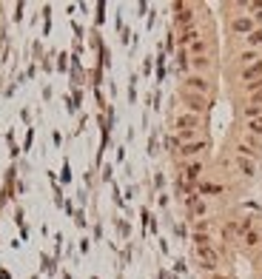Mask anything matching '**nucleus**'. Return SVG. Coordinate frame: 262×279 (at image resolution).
<instances>
[{"label":"nucleus","mask_w":262,"mask_h":279,"mask_svg":"<svg viewBox=\"0 0 262 279\" xmlns=\"http://www.w3.org/2000/svg\"><path fill=\"white\" fill-rule=\"evenodd\" d=\"M239 77L245 80V86H248V83H260V77H262V57L257 60V63H251V66L242 68Z\"/></svg>","instance_id":"5"},{"label":"nucleus","mask_w":262,"mask_h":279,"mask_svg":"<svg viewBox=\"0 0 262 279\" xmlns=\"http://www.w3.org/2000/svg\"><path fill=\"white\" fill-rule=\"evenodd\" d=\"M222 188L220 186H214V183H203L200 186V194H220Z\"/></svg>","instance_id":"17"},{"label":"nucleus","mask_w":262,"mask_h":279,"mask_svg":"<svg viewBox=\"0 0 262 279\" xmlns=\"http://www.w3.org/2000/svg\"><path fill=\"white\" fill-rule=\"evenodd\" d=\"M200 174H203V162H200V159H194L191 165H188V168L182 171V180H185V186H188V183H197V180H200Z\"/></svg>","instance_id":"7"},{"label":"nucleus","mask_w":262,"mask_h":279,"mask_svg":"<svg viewBox=\"0 0 262 279\" xmlns=\"http://www.w3.org/2000/svg\"><path fill=\"white\" fill-rule=\"evenodd\" d=\"M236 60L242 63V68H245V66H251V63H257V60H260V54L254 52V49H248V52H242V54H239Z\"/></svg>","instance_id":"12"},{"label":"nucleus","mask_w":262,"mask_h":279,"mask_svg":"<svg viewBox=\"0 0 262 279\" xmlns=\"http://www.w3.org/2000/svg\"><path fill=\"white\" fill-rule=\"evenodd\" d=\"M214 279H228V277H214Z\"/></svg>","instance_id":"19"},{"label":"nucleus","mask_w":262,"mask_h":279,"mask_svg":"<svg viewBox=\"0 0 262 279\" xmlns=\"http://www.w3.org/2000/svg\"><path fill=\"white\" fill-rule=\"evenodd\" d=\"M182 103L188 106V114H197V117H200V114L208 108V100H205V97L191 94V92H182Z\"/></svg>","instance_id":"3"},{"label":"nucleus","mask_w":262,"mask_h":279,"mask_svg":"<svg viewBox=\"0 0 262 279\" xmlns=\"http://www.w3.org/2000/svg\"><path fill=\"white\" fill-rule=\"evenodd\" d=\"M245 43H248L251 49H257V46H262V29H254L251 34H245Z\"/></svg>","instance_id":"14"},{"label":"nucleus","mask_w":262,"mask_h":279,"mask_svg":"<svg viewBox=\"0 0 262 279\" xmlns=\"http://www.w3.org/2000/svg\"><path fill=\"white\" fill-rule=\"evenodd\" d=\"M188 49H191L194 57H205V52H208V40H205V37H197L191 46H188Z\"/></svg>","instance_id":"11"},{"label":"nucleus","mask_w":262,"mask_h":279,"mask_svg":"<svg viewBox=\"0 0 262 279\" xmlns=\"http://www.w3.org/2000/svg\"><path fill=\"white\" fill-rule=\"evenodd\" d=\"M242 114H245V120H257V117H262V106H257V103H248V106L242 108Z\"/></svg>","instance_id":"13"},{"label":"nucleus","mask_w":262,"mask_h":279,"mask_svg":"<svg viewBox=\"0 0 262 279\" xmlns=\"http://www.w3.org/2000/svg\"><path fill=\"white\" fill-rule=\"evenodd\" d=\"M177 20H179L185 29H191V23H194V9H191V6H177Z\"/></svg>","instance_id":"8"},{"label":"nucleus","mask_w":262,"mask_h":279,"mask_svg":"<svg viewBox=\"0 0 262 279\" xmlns=\"http://www.w3.org/2000/svg\"><path fill=\"white\" fill-rule=\"evenodd\" d=\"M205 148H208V143H205V140H194V143H185V146L179 148V157L191 159V157H197L200 151H205Z\"/></svg>","instance_id":"6"},{"label":"nucleus","mask_w":262,"mask_h":279,"mask_svg":"<svg viewBox=\"0 0 262 279\" xmlns=\"http://www.w3.org/2000/svg\"><path fill=\"white\" fill-rule=\"evenodd\" d=\"M200 125H203V120L197 117V114H179L177 117V131H200Z\"/></svg>","instance_id":"4"},{"label":"nucleus","mask_w":262,"mask_h":279,"mask_svg":"<svg viewBox=\"0 0 262 279\" xmlns=\"http://www.w3.org/2000/svg\"><path fill=\"white\" fill-rule=\"evenodd\" d=\"M208 66H211V60H208V54H205V57H194V60H191V68L197 71V74H200V71H205Z\"/></svg>","instance_id":"16"},{"label":"nucleus","mask_w":262,"mask_h":279,"mask_svg":"<svg viewBox=\"0 0 262 279\" xmlns=\"http://www.w3.org/2000/svg\"><path fill=\"white\" fill-rule=\"evenodd\" d=\"M185 89L182 92H191V94H200V97H208V92H211V83H208L203 74H188L185 77V83H182Z\"/></svg>","instance_id":"2"},{"label":"nucleus","mask_w":262,"mask_h":279,"mask_svg":"<svg viewBox=\"0 0 262 279\" xmlns=\"http://www.w3.org/2000/svg\"><path fill=\"white\" fill-rule=\"evenodd\" d=\"M234 31H239V34H251V31H254V20H251V17H236L234 20Z\"/></svg>","instance_id":"10"},{"label":"nucleus","mask_w":262,"mask_h":279,"mask_svg":"<svg viewBox=\"0 0 262 279\" xmlns=\"http://www.w3.org/2000/svg\"><path fill=\"white\" fill-rule=\"evenodd\" d=\"M194 253H197V259L203 262V268H208V271H217V268H220V253L214 251V245H197Z\"/></svg>","instance_id":"1"},{"label":"nucleus","mask_w":262,"mask_h":279,"mask_svg":"<svg viewBox=\"0 0 262 279\" xmlns=\"http://www.w3.org/2000/svg\"><path fill=\"white\" fill-rule=\"evenodd\" d=\"M236 168H239V174H245V177H254V174H257L254 159H248V157H236Z\"/></svg>","instance_id":"9"},{"label":"nucleus","mask_w":262,"mask_h":279,"mask_svg":"<svg viewBox=\"0 0 262 279\" xmlns=\"http://www.w3.org/2000/svg\"><path fill=\"white\" fill-rule=\"evenodd\" d=\"M260 242V234L257 231H245V245H257Z\"/></svg>","instance_id":"18"},{"label":"nucleus","mask_w":262,"mask_h":279,"mask_svg":"<svg viewBox=\"0 0 262 279\" xmlns=\"http://www.w3.org/2000/svg\"><path fill=\"white\" fill-rule=\"evenodd\" d=\"M248 134H251V137H257V140L262 137V117L248 120Z\"/></svg>","instance_id":"15"}]
</instances>
